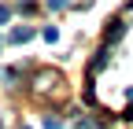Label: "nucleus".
I'll list each match as a JSON object with an SVG mask.
<instances>
[{
    "instance_id": "1",
    "label": "nucleus",
    "mask_w": 133,
    "mask_h": 129,
    "mask_svg": "<svg viewBox=\"0 0 133 129\" xmlns=\"http://www.w3.org/2000/svg\"><path fill=\"white\" fill-rule=\"evenodd\" d=\"M33 89H37L41 96H66V89H63V74L59 70H37V77H33Z\"/></svg>"
},
{
    "instance_id": "3",
    "label": "nucleus",
    "mask_w": 133,
    "mask_h": 129,
    "mask_svg": "<svg viewBox=\"0 0 133 129\" xmlns=\"http://www.w3.org/2000/svg\"><path fill=\"white\" fill-rule=\"evenodd\" d=\"M44 129H63V122L59 118H44Z\"/></svg>"
},
{
    "instance_id": "7",
    "label": "nucleus",
    "mask_w": 133,
    "mask_h": 129,
    "mask_svg": "<svg viewBox=\"0 0 133 129\" xmlns=\"http://www.w3.org/2000/svg\"><path fill=\"white\" fill-rule=\"evenodd\" d=\"M22 129H30V125H22Z\"/></svg>"
},
{
    "instance_id": "2",
    "label": "nucleus",
    "mask_w": 133,
    "mask_h": 129,
    "mask_svg": "<svg viewBox=\"0 0 133 129\" xmlns=\"http://www.w3.org/2000/svg\"><path fill=\"white\" fill-rule=\"evenodd\" d=\"M30 37H33V26H19V30H11V33H8L11 44H22V41H30Z\"/></svg>"
},
{
    "instance_id": "6",
    "label": "nucleus",
    "mask_w": 133,
    "mask_h": 129,
    "mask_svg": "<svg viewBox=\"0 0 133 129\" xmlns=\"http://www.w3.org/2000/svg\"><path fill=\"white\" fill-rule=\"evenodd\" d=\"M0 129H4V122H0Z\"/></svg>"
},
{
    "instance_id": "4",
    "label": "nucleus",
    "mask_w": 133,
    "mask_h": 129,
    "mask_svg": "<svg viewBox=\"0 0 133 129\" xmlns=\"http://www.w3.org/2000/svg\"><path fill=\"white\" fill-rule=\"evenodd\" d=\"M8 19H11V8H8V4H0V22H8Z\"/></svg>"
},
{
    "instance_id": "5",
    "label": "nucleus",
    "mask_w": 133,
    "mask_h": 129,
    "mask_svg": "<svg viewBox=\"0 0 133 129\" xmlns=\"http://www.w3.org/2000/svg\"><path fill=\"white\" fill-rule=\"evenodd\" d=\"M48 8H56V11H59V8H63V0H48Z\"/></svg>"
}]
</instances>
